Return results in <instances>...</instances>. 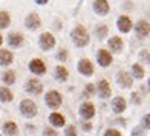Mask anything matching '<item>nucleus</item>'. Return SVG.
<instances>
[{"instance_id":"1","label":"nucleus","mask_w":150,"mask_h":136,"mask_svg":"<svg viewBox=\"0 0 150 136\" xmlns=\"http://www.w3.org/2000/svg\"><path fill=\"white\" fill-rule=\"evenodd\" d=\"M71 37H72L74 44L78 46V47H84L86 44H89V34H87L84 26H81V25L75 26V28L72 29Z\"/></svg>"},{"instance_id":"2","label":"nucleus","mask_w":150,"mask_h":136,"mask_svg":"<svg viewBox=\"0 0 150 136\" xmlns=\"http://www.w3.org/2000/svg\"><path fill=\"white\" fill-rule=\"evenodd\" d=\"M20 112L26 118H34L37 115V106L32 99H23L20 103Z\"/></svg>"},{"instance_id":"3","label":"nucleus","mask_w":150,"mask_h":136,"mask_svg":"<svg viewBox=\"0 0 150 136\" xmlns=\"http://www.w3.org/2000/svg\"><path fill=\"white\" fill-rule=\"evenodd\" d=\"M38 44L43 51H51L52 47L55 46V37H54L51 32H43L42 35H40Z\"/></svg>"},{"instance_id":"4","label":"nucleus","mask_w":150,"mask_h":136,"mask_svg":"<svg viewBox=\"0 0 150 136\" xmlns=\"http://www.w3.org/2000/svg\"><path fill=\"white\" fill-rule=\"evenodd\" d=\"M45 101H46V106L51 107V109H57L61 106V95L57 92V90H49L45 97Z\"/></svg>"},{"instance_id":"5","label":"nucleus","mask_w":150,"mask_h":136,"mask_svg":"<svg viewBox=\"0 0 150 136\" xmlns=\"http://www.w3.org/2000/svg\"><path fill=\"white\" fill-rule=\"evenodd\" d=\"M29 70L32 73H35V75H43V73L46 72V64L43 60L40 58H34L31 63H29Z\"/></svg>"},{"instance_id":"6","label":"nucleus","mask_w":150,"mask_h":136,"mask_svg":"<svg viewBox=\"0 0 150 136\" xmlns=\"http://www.w3.org/2000/svg\"><path fill=\"white\" fill-rule=\"evenodd\" d=\"M25 25L28 26V29L34 31V29H37L42 26V18H40V16L35 14V12H31V14L25 18Z\"/></svg>"},{"instance_id":"7","label":"nucleus","mask_w":150,"mask_h":136,"mask_svg":"<svg viewBox=\"0 0 150 136\" xmlns=\"http://www.w3.org/2000/svg\"><path fill=\"white\" fill-rule=\"evenodd\" d=\"M25 89L28 90L29 93H32V95H40L43 92V84L40 83L38 80H35V78H32V80H29L28 83H26V86H25Z\"/></svg>"},{"instance_id":"8","label":"nucleus","mask_w":150,"mask_h":136,"mask_svg":"<svg viewBox=\"0 0 150 136\" xmlns=\"http://www.w3.org/2000/svg\"><path fill=\"white\" fill-rule=\"evenodd\" d=\"M78 70H80L81 75L91 77L93 73V64L91 63V60L83 58V60H80V63H78Z\"/></svg>"},{"instance_id":"9","label":"nucleus","mask_w":150,"mask_h":136,"mask_svg":"<svg viewBox=\"0 0 150 136\" xmlns=\"http://www.w3.org/2000/svg\"><path fill=\"white\" fill-rule=\"evenodd\" d=\"M109 9H110V6H109L107 0H95L93 2V11L97 12L98 16L109 14Z\"/></svg>"},{"instance_id":"10","label":"nucleus","mask_w":150,"mask_h":136,"mask_svg":"<svg viewBox=\"0 0 150 136\" xmlns=\"http://www.w3.org/2000/svg\"><path fill=\"white\" fill-rule=\"evenodd\" d=\"M97 60H98L100 66L107 67L109 64L112 63V54L109 52V51H106V49H100L98 54H97Z\"/></svg>"},{"instance_id":"11","label":"nucleus","mask_w":150,"mask_h":136,"mask_svg":"<svg viewBox=\"0 0 150 136\" xmlns=\"http://www.w3.org/2000/svg\"><path fill=\"white\" fill-rule=\"evenodd\" d=\"M117 80H118V84H120L121 87H124V89H127V87H132V84H133V80H132V77H130V73H127L126 70H120Z\"/></svg>"},{"instance_id":"12","label":"nucleus","mask_w":150,"mask_h":136,"mask_svg":"<svg viewBox=\"0 0 150 136\" xmlns=\"http://www.w3.org/2000/svg\"><path fill=\"white\" fill-rule=\"evenodd\" d=\"M135 29H136V35H138L139 38H144L150 32V25H149V22H146V20H139V22L136 23Z\"/></svg>"},{"instance_id":"13","label":"nucleus","mask_w":150,"mask_h":136,"mask_svg":"<svg viewBox=\"0 0 150 136\" xmlns=\"http://www.w3.org/2000/svg\"><path fill=\"white\" fill-rule=\"evenodd\" d=\"M117 26H118V29H120L121 32L127 34L129 31L132 29V20H130V17L121 16V17L118 18V22H117Z\"/></svg>"},{"instance_id":"14","label":"nucleus","mask_w":150,"mask_h":136,"mask_svg":"<svg viewBox=\"0 0 150 136\" xmlns=\"http://www.w3.org/2000/svg\"><path fill=\"white\" fill-rule=\"evenodd\" d=\"M25 42V37L20 32H11L8 35V43L11 47H20Z\"/></svg>"},{"instance_id":"15","label":"nucleus","mask_w":150,"mask_h":136,"mask_svg":"<svg viewBox=\"0 0 150 136\" xmlns=\"http://www.w3.org/2000/svg\"><path fill=\"white\" fill-rule=\"evenodd\" d=\"M80 115L83 116L84 119H91L93 115H95V107L92 103H83L80 107Z\"/></svg>"},{"instance_id":"16","label":"nucleus","mask_w":150,"mask_h":136,"mask_svg":"<svg viewBox=\"0 0 150 136\" xmlns=\"http://www.w3.org/2000/svg\"><path fill=\"white\" fill-rule=\"evenodd\" d=\"M98 93H100V97L104 98V99L110 97L112 89H110V84H109L107 80H101L100 83H98Z\"/></svg>"},{"instance_id":"17","label":"nucleus","mask_w":150,"mask_h":136,"mask_svg":"<svg viewBox=\"0 0 150 136\" xmlns=\"http://www.w3.org/2000/svg\"><path fill=\"white\" fill-rule=\"evenodd\" d=\"M126 107H127V103L122 97H117L112 101V109H113L115 113H122L126 110Z\"/></svg>"},{"instance_id":"18","label":"nucleus","mask_w":150,"mask_h":136,"mask_svg":"<svg viewBox=\"0 0 150 136\" xmlns=\"http://www.w3.org/2000/svg\"><path fill=\"white\" fill-rule=\"evenodd\" d=\"M14 60L12 52L8 49H0V66H9Z\"/></svg>"},{"instance_id":"19","label":"nucleus","mask_w":150,"mask_h":136,"mask_svg":"<svg viewBox=\"0 0 150 136\" xmlns=\"http://www.w3.org/2000/svg\"><path fill=\"white\" fill-rule=\"evenodd\" d=\"M49 122H51L52 125H55V127H63L66 124V119H64V116L61 113L54 112L51 116H49Z\"/></svg>"},{"instance_id":"20","label":"nucleus","mask_w":150,"mask_h":136,"mask_svg":"<svg viewBox=\"0 0 150 136\" xmlns=\"http://www.w3.org/2000/svg\"><path fill=\"white\" fill-rule=\"evenodd\" d=\"M3 132L6 135H9V136H16L18 133V127H17L16 122L8 121V122H5V124H3Z\"/></svg>"},{"instance_id":"21","label":"nucleus","mask_w":150,"mask_h":136,"mask_svg":"<svg viewBox=\"0 0 150 136\" xmlns=\"http://www.w3.org/2000/svg\"><path fill=\"white\" fill-rule=\"evenodd\" d=\"M122 46H124V43H122V40L120 37H112L109 40V47H110L113 52H121Z\"/></svg>"},{"instance_id":"22","label":"nucleus","mask_w":150,"mask_h":136,"mask_svg":"<svg viewBox=\"0 0 150 136\" xmlns=\"http://www.w3.org/2000/svg\"><path fill=\"white\" fill-rule=\"evenodd\" d=\"M67 77H69V72H67V69L64 66H57L55 67V78L58 81H66Z\"/></svg>"},{"instance_id":"23","label":"nucleus","mask_w":150,"mask_h":136,"mask_svg":"<svg viewBox=\"0 0 150 136\" xmlns=\"http://www.w3.org/2000/svg\"><path fill=\"white\" fill-rule=\"evenodd\" d=\"M0 101H3V103L12 101V92L8 87H0Z\"/></svg>"},{"instance_id":"24","label":"nucleus","mask_w":150,"mask_h":136,"mask_svg":"<svg viewBox=\"0 0 150 136\" xmlns=\"http://www.w3.org/2000/svg\"><path fill=\"white\" fill-rule=\"evenodd\" d=\"M11 23V17L6 11H0V29H5L8 28Z\"/></svg>"},{"instance_id":"25","label":"nucleus","mask_w":150,"mask_h":136,"mask_svg":"<svg viewBox=\"0 0 150 136\" xmlns=\"http://www.w3.org/2000/svg\"><path fill=\"white\" fill-rule=\"evenodd\" d=\"M3 81L6 84H14L16 83V72L14 70H6L3 73Z\"/></svg>"},{"instance_id":"26","label":"nucleus","mask_w":150,"mask_h":136,"mask_svg":"<svg viewBox=\"0 0 150 136\" xmlns=\"http://www.w3.org/2000/svg\"><path fill=\"white\" fill-rule=\"evenodd\" d=\"M132 72H133V77L138 78V80H141L142 77H144V69H142V66L138 64V63L132 66Z\"/></svg>"},{"instance_id":"27","label":"nucleus","mask_w":150,"mask_h":136,"mask_svg":"<svg viewBox=\"0 0 150 136\" xmlns=\"http://www.w3.org/2000/svg\"><path fill=\"white\" fill-rule=\"evenodd\" d=\"M107 26L106 25H100V26H97V29H95V34H97V37L100 38V40H103L106 35H107Z\"/></svg>"},{"instance_id":"28","label":"nucleus","mask_w":150,"mask_h":136,"mask_svg":"<svg viewBox=\"0 0 150 136\" xmlns=\"http://www.w3.org/2000/svg\"><path fill=\"white\" fill-rule=\"evenodd\" d=\"M66 136H77V128H75V125H69L66 128Z\"/></svg>"},{"instance_id":"29","label":"nucleus","mask_w":150,"mask_h":136,"mask_svg":"<svg viewBox=\"0 0 150 136\" xmlns=\"http://www.w3.org/2000/svg\"><path fill=\"white\" fill-rule=\"evenodd\" d=\"M93 92H95V86L93 84H87L86 89H84V95H86V97H91Z\"/></svg>"},{"instance_id":"30","label":"nucleus","mask_w":150,"mask_h":136,"mask_svg":"<svg viewBox=\"0 0 150 136\" xmlns=\"http://www.w3.org/2000/svg\"><path fill=\"white\" fill-rule=\"evenodd\" d=\"M43 135H45V136H58V133L54 130V128H51V127H46L45 132H43Z\"/></svg>"},{"instance_id":"31","label":"nucleus","mask_w":150,"mask_h":136,"mask_svg":"<svg viewBox=\"0 0 150 136\" xmlns=\"http://www.w3.org/2000/svg\"><path fill=\"white\" fill-rule=\"evenodd\" d=\"M104 136H121V133L118 130H115V128H109V130L104 133Z\"/></svg>"},{"instance_id":"32","label":"nucleus","mask_w":150,"mask_h":136,"mask_svg":"<svg viewBox=\"0 0 150 136\" xmlns=\"http://www.w3.org/2000/svg\"><path fill=\"white\" fill-rule=\"evenodd\" d=\"M139 57H141V60H144V61H147V63H150V54L147 51H142L139 54Z\"/></svg>"},{"instance_id":"33","label":"nucleus","mask_w":150,"mask_h":136,"mask_svg":"<svg viewBox=\"0 0 150 136\" xmlns=\"http://www.w3.org/2000/svg\"><path fill=\"white\" fill-rule=\"evenodd\" d=\"M57 58H58V60H63V61H64V60L67 58V51H66V49H61V51L58 52Z\"/></svg>"},{"instance_id":"34","label":"nucleus","mask_w":150,"mask_h":136,"mask_svg":"<svg viewBox=\"0 0 150 136\" xmlns=\"http://www.w3.org/2000/svg\"><path fill=\"white\" fill-rule=\"evenodd\" d=\"M142 125H144V128H150V115H146L142 118Z\"/></svg>"},{"instance_id":"35","label":"nucleus","mask_w":150,"mask_h":136,"mask_svg":"<svg viewBox=\"0 0 150 136\" xmlns=\"http://www.w3.org/2000/svg\"><path fill=\"white\" fill-rule=\"evenodd\" d=\"M132 103L133 104H141V97H139L138 93H133L132 95Z\"/></svg>"},{"instance_id":"36","label":"nucleus","mask_w":150,"mask_h":136,"mask_svg":"<svg viewBox=\"0 0 150 136\" xmlns=\"http://www.w3.org/2000/svg\"><path fill=\"white\" fill-rule=\"evenodd\" d=\"M83 130H87V132L92 130V124H91V122H83Z\"/></svg>"},{"instance_id":"37","label":"nucleus","mask_w":150,"mask_h":136,"mask_svg":"<svg viewBox=\"0 0 150 136\" xmlns=\"http://www.w3.org/2000/svg\"><path fill=\"white\" fill-rule=\"evenodd\" d=\"M46 2H47V0H37V3H42V5L46 3Z\"/></svg>"},{"instance_id":"38","label":"nucleus","mask_w":150,"mask_h":136,"mask_svg":"<svg viewBox=\"0 0 150 136\" xmlns=\"http://www.w3.org/2000/svg\"><path fill=\"white\" fill-rule=\"evenodd\" d=\"M2 43H3V37L0 35V46H2Z\"/></svg>"},{"instance_id":"39","label":"nucleus","mask_w":150,"mask_h":136,"mask_svg":"<svg viewBox=\"0 0 150 136\" xmlns=\"http://www.w3.org/2000/svg\"><path fill=\"white\" fill-rule=\"evenodd\" d=\"M147 86H149V89H150V78H149V83H147Z\"/></svg>"},{"instance_id":"40","label":"nucleus","mask_w":150,"mask_h":136,"mask_svg":"<svg viewBox=\"0 0 150 136\" xmlns=\"http://www.w3.org/2000/svg\"><path fill=\"white\" fill-rule=\"evenodd\" d=\"M0 136H2V135H0Z\"/></svg>"}]
</instances>
